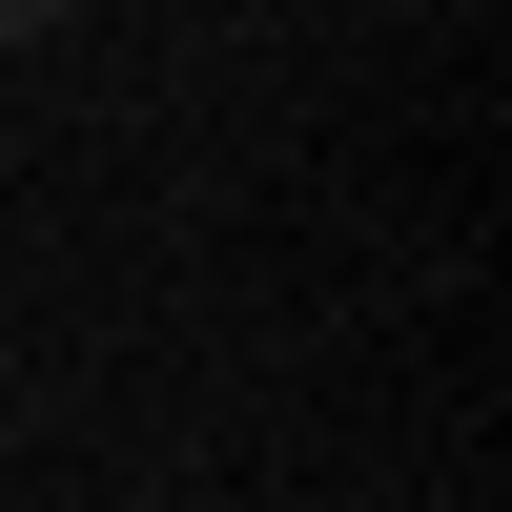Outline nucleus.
I'll list each match as a JSON object with an SVG mask.
<instances>
[{
    "label": "nucleus",
    "mask_w": 512,
    "mask_h": 512,
    "mask_svg": "<svg viewBox=\"0 0 512 512\" xmlns=\"http://www.w3.org/2000/svg\"><path fill=\"white\" fill-rule=\"evenodd\" d=\"M41 21H62V0H0V41H41Z\"/></svg>",
    "instance_id": "1"
}]
</instances>
